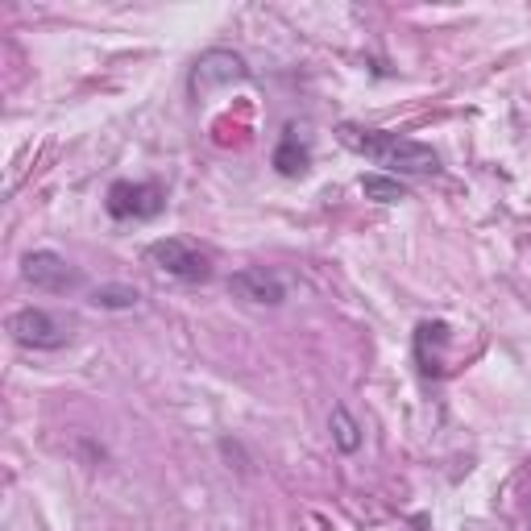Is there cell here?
I'll list each match as a JSON object with an SVG mask.
<instances>
[{"label":"cell","instance_id":"obj_2","mask_svg":"<svg viewBox=\"0 0 531 531\" xmlns=\"http://www.w3.org/2000/svg\"><path fill=\"white\" fill-rule=\"evenodd\" d=\"M9 337L21 345V349H38V353H54L71 341V328L46 312V307H17L9 316Z\"/></svg>","mask_w":531,"mask_h":531},{"label":"cell","instance_id":"obj_11","mask_svg":"<svg viewBox=\"0 0 531 531\" xmlns=\"http://www.w3.org/2000/svg\"><path fill=\"white\" fill-rule=\"evenodd\" d=\"M137 295L133 287H125V283H104V287H96L92 291V303L96 307H104V312H129V307H137Z\"/></svg>","mask_w":531,"mask_h":531},{"label":"cell","instance_id":"obj_8","mask_svg":"<svg viewBox=\"0 0 531 531\" xmlns=\"http://www.w3.org/2000/svg\"><path fill=\"white\" fill-rule=\"evenodd\" d=\"M307 162H312L307 146L299 142L295 133H287L283 142H278V150H274V171H278V175H287V179H295V175L307 171Z\"/></svg>","mask_w":531,"mask_h":531},{"label":"cell","instance_id":"obj_1","mask_svg":"<svg viewBox=\"0 0 531 531\" xmlns=\"http://www.w3.org/2000/svg\"><path fill=\"white\" fill-rule=\"evenodd\" d=\"M337 137H341L345 150L386 166L390 175H432V171H440V154L432 146H424V142H415V137L361 129V125H341Z\"/></svg>","mask_w":531,"mask_h":531},{"label":"cell","instance_id":"obj_10","mask_svg":"<svg viewBox=\"0 0 531 531\" xmlns=\"http://www.w3.org/2000/svg\"><path fill=\"white\" fill-rule=\"evenodd\" d=\"M361 191H366V200H374V204H399V200H407V187L395 175H366V179H361Z\"/></svg>","mask_w":531,"mask_h":531},{"label":"cell","instance_id":"obj_6","mask_svg":"<svg viewBox=\"0 0 531 531\" xmlns=\"http://www.w3.org/2000/svg\"><path fill=\"white\" fill-rule=\"evenodd\" d=\"M245 75H249V67H245L241 54L216 46V50H204L200 59H195L187 88H191V96H208L212 88H225V83H237V79H245Z\"/></svg>","mask_w":531,"mask_h":531},{"label":"cell","instance_id":"obj_7","mask_svg":"<svg viewBox=\"0 0 531 531\" xmlns=\"http://www.w3.org/2000/svg\"><path fill=\"white\" fill-rule=\"evenodd\" d=\"M229 295L241 303H258V307H278L287 303V283L266 266H245L229 274Z\"/></svg>","mask_w":531,"mask_h":531},{"label":"cell","instance_id":"obj_3","mask_svg":"<svg viewBox=\"0 0 531 531\" xmlns=\"http://www.w3.org/2000/svg\"><path fill=\"white\" fill-rule=\"evenodd\" d=\"M146 262L158 266L162 274L179 278V283H208V278H212V262L191 241H183V237H162V241H154L146 249Z\"/></svg>","mask_w":531,"mask_h":531},{"label":"cell","instance_id":"obj_4","mask_svg":"<svg viewBox=\"0 0 531 531\" xmlns=\"http://www.w3.org/2000/svg\"><path fill=\"white\" fill-rule=\"evenodd\" d=\"M21 278L30 283L34 291H46V295H67L79 287V270L54 254V249H34V254L21 258Z\"/></svg>","mask_w":531,"mask_h":531},{"label":"cell","instance_id":"obj_9","mask_svg":"<svg viewBox=\"0 0 531 531\" xmlns=\"http://www.w3.org/2000/svg\"><path fill=\"white\" fill-rule=\"evenodd\" d=\"M328 432H332V444H337L341 453H357V449H361V424L349 415V407H332Z\"/></svg>","mask_w":531,"mask_h":531},{"label":"cell","instance_id":"obj_5","mask_svg":"<svg viewBox=\"0 0 531 531\" xmlns=\"http://www.w3.org/2000/svg\"><path fill=\"white\" fill-rule=\"evenodd\" d=\"M162 204H166V191L158 183H129V179L108 187V200H104L113 220H154Z\"/></svg>","mask_w":531,"mask_h":531}]
</instances>
